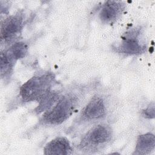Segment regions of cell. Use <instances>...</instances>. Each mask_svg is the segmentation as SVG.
<instances>
[{"label": "cell", "instance_id": "cell-13", "mask_svg": "<svg viewBox=\"0 0 155 155\" xmlns=\"http://www.w3.org/2000/svg\"><path fill=\"white\" fill-rule=\"evenodd\" d=\"M142 113L144 117L149 119L154 117V104L152 103L146 109L142 111Z\"/></svg>", "mask_w": 155, "mask_h": 155}, {"label": "cell", "instance_id": "cell-6", "mask_svg": "<svg viewBox=\"0 0 155 155\" xmlns=\"http://www.w3.org/2000/svg\"><path fill=\"white\" fill-rule=\"evenodd\" d=\"M105 114V107L102 99L94 97L90 101L83 110V116L87 119H97Z\"/></svg>", "mask_w": 155, "mask_h": 155}, {"label": "cell", "instance_id": "cell-10", "mask_svg": "<svg viewBox=\"0 0 155 155\" xmlns=\"http://www.w3.org/2000/svg\"><path fill=\"white\" fill-rule=\"evenodd\" d=\"M59 99V94L58 93L51 91L44 96L39 102V105L36 108L37 113L46 111L50 109L54 104L57 102L56 101Z\"/></svg>", "mask_w": 155, "mask_h": 155}, {"label": "cell", "instance_id": "cell-9", "mask_svg": "<svg viewBox=\"0 0 155 155\" xmlns=\"http://www.w3.org/2000/svg\"><path fill=\"white\" fill-rule=\"evenodd\" d=\"M143 48L136 36H134L133 34L127 35L118 47L120 52L128 54H140Z\"/></svg>", "mask_w": 155, "mask_h": 155}, {"label": "cell", "instance_id": "cell-11", "mask_svg": "<svg viewBox=\"0 0 155 155\" xmlns=\"http://www.w3.org/2000/svg\"><path fill=\"white\" fill-rule=\"evenodd\" d=\"M15 60L7 51L1 53V76L5 77L11 73Z\"/></svg>", "mask_w": 155, "mask_h": 155}, {"label": "cell", "instance_id": "cell-7", "mask_svg": "<svg viewBox=\"0 0 155 155\" xmlns=\"http://www.w3.org/2000/svg\"><path fill=\"white\" fill-rule=\"evenodd\" d=\"M122 10V5L119 2L108 1L102 6L100 13V19L104 22H110L115 20Z\"/></svg>", "mask_w": 155, "mask_h": 155}, {"label": "cell", "instance_id": "cell-8", "mask_svg": "<svg viewBox=\"0 0 155 155\" xmlns=\"http://www.w3.org/2000/svg\"><path fill=\"white\" fill-rule=\"evenodd\" d=\"M155 138L153 134L147 133L139 136L134 154H147L154 149Z\"/></svg>", "mask_w": 155, "mask_h": 155}, {"label": "cell", "instance_id": "cell-1", "mask_svg": "<svg viewBox=\"0 0 155 155\" xmlns=\"http://www.w3.org/2000/svg\"><path fill=\"white\" fill-rule=\"evenodd\" d=\"M54 78L51 73H46L35 76L24 83L20 89V95L25 102H38L51 91Z\"/></svg>", "mask_w": 155, "mask_h": 155}, {"label": "cell", "instance_id": "cell-5", "mask_svg": "<svg viewBox=\"0 0 155 155\" xmlns=\"http://www.w3.org/2000/svg\"><path fill=\"white\" fill-rule=\"evenodd\" d=\"M71 151V147L67 139L64 137H56L49 142L44 149L45 154L66 155Z\"/></svg>", "mask_w": 155, "mask_h": 155}, {"label": "cell", "instance_id": "cell-12", "mask_svg": "<svg viewBox=\"0 0 155 155\" xmlns=\"http://www.w3.org/2000/svg\"><path fill=\"white\" fill-rule=\"evenodd\" d=\"M27 45L22 42L15 43L7 51L8 54L16 61L24 58L27 52Z\"/></svg>", "mask_w": 155, "mask_h": 155}, {"label": "cell", "instance_id": "cell-3", "mask_svg": "<svg viewBox=\"0 0 155 155\" xmlns=\"http://www.w3.org/2000/svg\"><path fill=\"white\" fill-rule=\"evenodd\" d=\"M23 20L19 15L10 16L6 18L1 24V39L5 42H11L19 33L22 28Z\"/></svg>", "mask_w": 155, "mask_h": 155}, {"label": "cell", "instance_id": "cell-4", "mask_svg": "<svg viewBox=\"0 0 155 155\" xmlns=\"http://www.w3.org/2000/svg\"><path fill=\"white\" fill-rule=\"evenodd\" d=\"M111 130L106 125H99L92 128L85 136L84 142L85 145L97 146L104 144L110 140Z\"/></svg>", "mask_w": 155, "mask_h": 155}, {"label": "cell", "instance_id": "cell-2", "mask_svg": "<svg viewBox=\"0 0 155 155\" xmlns=\"http://www.w3.org/2000/svg\"><path fill=\"white\" fill-rule=\"evenodd\" d=\"M73 106L72 99L68 97L62 98L55 105L45 111L43 120L50 124H60L70 116Z\"/></svg>", "mask_w": 155, "mask_h": 155}]
</instances>
